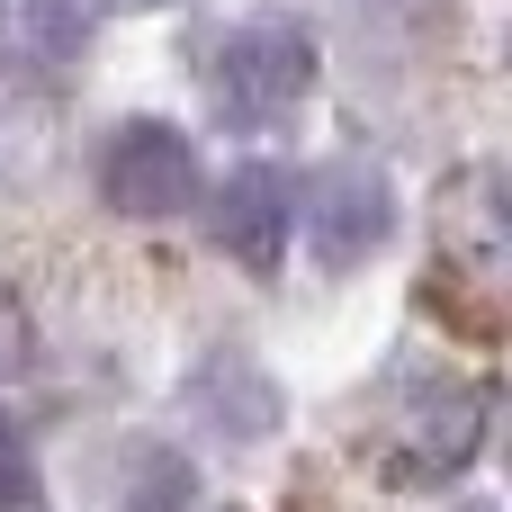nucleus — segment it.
<instances>
[{
    "mask_svg": "<svg viewBox=\"0 0 512 512\" xmlns=\"http://www.w3.org/2000/svg\"><path fill=\"white\" fill-rule=\"evenodd\" d=\"M207 90H216V117L225 126H279L315 90V36L297 18H252L207 63Z\"/></svg>",
    "mask_w": 512,
    "mask_h": 512,
    "instance_id": "obj_1",
    "label": "nucleus"
},
{
    "mask_svg": "<svg viewBox=\"0 0 512 512\" xmlns=\"http://www.w3.org/2000/svg\"><path fill=\"white\" fill-rule=\"evenodd\" d=\"M99 198L117 207V216H180L189 198H198V153H189V135L180 126H153V117H135V126H117L108 144H99Z\"/></svg>",
    "mask_w": 512,
    "mask_h": 512,
    "instance_id": "obj_2",
    "label": "nucleus"
},
{
    "mask_svg": "<svg viewBox=\"0 0 512 512\" xmlns=\"http://www.w3.org/2000/svg\"><path fill=\"white\" fill-rule=\"evenodd\" d=\"M387 234H396V189H387V171L333 162V171L306 189V243H315L324 270H360Z\"/></svg>",
    "mask_w": 512,
    "mask_h": 512,
    "instance_id": "obj_3",
    "label": "nucleus"
},
{
    "mask_svg": "<svg viewBox=\"0 0 512 512\" xmlns=\"http://www.w3.org/2000/svg\"><path fill=\"white\" fill-rule=\"evenodd\" d=\"M477 432H486V396L477 387H432L387 432V477L396 486H441V477H459L477 459Z\"/></svg>",
    "mask_w": 512,
    "mask_h": 512,
    "instance_id": "obj_4",
    "label": "nucleus"
},
{
    "mask_svg": "<svg viewBox=\"0 0 512 512\" xmlns=\"http://www.w3.org/2000/svg\"><path fill=\"white\" fill-rule=\"evenodd\" d=\"M207 225H216V252H234L243 270H270V261L288 252V225H297V189H288V171H270V162L225 171Z\"/></svg>",
    "mask_w": 512,
    "mask_h": 512,
    "instance_id": "obj_5",
    "label": "nucleus"
},
{
    "mask_svg": "<svg viewBox=\"0 0 512 512\" xmlns=\"http://www.w3.org/2000/svg\"><path fill=\"white\" fill-rule=\"evenodd\" d=\"M36 495V459H27V432L9 423V405H0V512H18Z\"/></svg>",
    "mask_w": 512,
    "mask_h": 512,
    "instance_id": "obj_6",
    "label": "nucleus"
},
{
    "mask_svg": "<svg viewBox=\"0 0 512 512\" xmlns=\"http://www.w3.org/2000/svg\"><path fill=\"white\" fill-rule=\"evenodd\" d=\"M459 512H495V504H459Z\"/></svg>",
    "mask_w": 512,
    "mask_h": 512,
    "instance_id": "obj_7",
    "label": "nucleus"
},
{
    "mask_svg": "<svg viewBox=\"0 0 512 512\" xmlns=\"http://www.w3.org/2000/svg\"><path fill=\"white\" fill-rule=\"evenodd\" d=\"M225 512H234V504H225Z\"/></svg>",
    "mask_w": 512,
    "mask_h": 512,
    "instance_id": "obj_8",
    "label": "nucleus"
}]
</instances>
